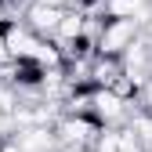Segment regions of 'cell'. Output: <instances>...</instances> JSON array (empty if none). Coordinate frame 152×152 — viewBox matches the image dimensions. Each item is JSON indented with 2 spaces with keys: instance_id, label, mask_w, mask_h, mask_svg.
Instances as JSON below:
<instances>
[{
  "instance_id": "obj_1",
  "label": "cell",
  "mask_w": 152,
  "mask_h": 152,
  "mask_svg": "<svg viewBox=\"0 0 152 152\" xmlns=\"http://www.w3.org/2000/svg\"><path fill=\"white\" fill-rule=\"evenodd\" d=\"M138 36H141L138 22H130V18H105L102 40H98V54H105V58H123Z\"/></svg>"
},
{
  "instance_id": "obj_2",
  "label": "cell",
  "mask_w": 152,
  "mask_h": 152,
  "mask_svg": "<svg viewBox=\"0 0 152 152\" xmlns=\"http://www.w3.org/2000/svg\"><path fill=\"white\" fill-rule=\"evenodd\" d=\"M102 123L94 116H62L58 123H54V134H58V145H80V148H91L98 145L102 138Z\"/></svg>"
},
{
  "instance_id": "obj_3",
  "label": "cell",
  "mask_w": 152,
  "mask_h": 152,
  "mask_svg": "<svg viewBox=\"0 0 152 152\" xmlns=\"http://www.w3.org/2000/svg\"><path fill=\"white\" fill-rule=\"evenodd\" d=\"M62 7H51L44 4V0H29L26 4V15H22V22L36 33V36H44V40H54L58 36V26H62Z\"/></svg>"
},
{
  "instance_id": "obj_4",
  "label": "cell",
  "mask_w": 152,
  "mask_h": 152,
  "mask_svg": "<svg viewBox=\"0 0 152 152\" xmlns=\"http://www.w3.org/2000/svg\"><path fill=\"white\" fill-rule=\"evenodd\" d=\"M120 152H148V148L138 141V134H134L130 127H123V130H120Z\"/></svg>"
}]
</instances>
